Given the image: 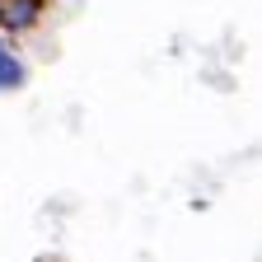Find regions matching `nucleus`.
<instances>
[{
  "label": "nucleus",
  "instance_id": "f257e3e1",
  "mask_svg": "<svg viewBox=\"0 0 262 262\" xmlns=\"http://www.w3.org/2000/svg\"><path fill=\"white\" fill-rule=\"evenodd\" d=\"M42 14H47V0H0V33L19 38V33L38 28Z\"/></svg>",
  "mask_w": 262,
  "mask_h": 262
},
{
  "label": "nucleus",
  "instance_id": "f03ea898",
  "mask_svg": "<svg viewBox=\"0 0 262 262\" xmlns=\"http://www.w3.org/2000/svg\"><path fill=\"white\" fill-rule=\"evenodd\" d=\"M28 84V61L14 47H0V94H19Z\"/></svg>",
  "mask_w": 262,
  "mask_h": 262
},
{
  "label": "nucleus",
  "instance_id": "7ed1b4c3",
  "mask_svg": "<svg viewBox=\"0 0 262 262\" xmlns=\"http://www.w3.org/2000/svg\"><path fill=\"white\" fill-rule=\"evenodd\" d=\"M33 262H66V257H61V253H38Z\"/></svg>",
  "mask_w": 262,
  "mask_h": 262
},
{
  "label": "nucleus",
  "instance_id": "20e7f679",
  "mask_svg": "<svg viewBox=\"0 0 262 262\" xmlns=\"http://www.w3.org/2000/svg\"><path fill=\"white\" fill-rule=\"evenodd\" d=\"M0 47H10V38H5V33H0Z\"/></svg>",
  "mask_w": 262,
  "mask_h": 262
}]
</instances>
